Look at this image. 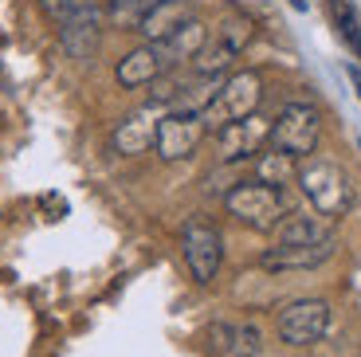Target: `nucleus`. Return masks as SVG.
<instances>
[{
  "instance_id": "a211bd4d",
  "label": "nucleus",
  "mask_w": 361,
  "mask_h": 357,
  "mask_svg": "<svg viewBox=\"0 0 361 357\" xmlns=\"http://www.w3.org/2000/svg\"><path fill=\"white\" fill-rule=\"evenodd\" d=\"M326 12L334 20L338 36L345 40L353 55H361V20H357V8H353V0H326Z\"/></svg>"
},
{
  "instance_id": "4be33fe9",
  "label": "nucleus",
  "mask_w": 361,
  "mask_h": 357,
  "mask_svg": "<svg viewBox=\"0 0 361 357\" xmlns=\"http://www.w3.org/2000/svg\"><path fill=\"white\" fill-rule=\"evenodd\" d=\"M82 8H87V0H39V12H44L55 28H67Z\"/></svg>"
},
{
  "instance_id": "ddd939ff",
  "label": "nucleus",
  "mask_w": 361,
  "mask_h": 357,
  "mask_svg": "<svg viewBox=\"0 0 361 357\" xmlns=\"http://www.w3.org/2000/svg\"><path fill=\"white\" fill-rule=\"evenodd\" d=\"M334 251H338L334 240L310 243V248H283V243H275V248H267L259 255V267L263 271H310V267H322Z\"/></svg>"
},
{
  "instance_id": "aec40b11",
  "label": "nucleus",
  "mask_w": 361,
  "mask_h": 357,
  "mask_svg": "<svg viewBox=\"0 0 361 357\" xmlns=\"http://www.w3.org/2000/svg\"><path fill=\"white\" fill-rule=\"evenodd\" d=\"M216 40H220V44H228L235 55H240V52H244V47L255 40V20L247 16V12H228V16L220 20Z\"/></svg>"
},
{
  "instance_id": "6ab92c4d",
  "label": "nucleus",
  "mask_w": 361,
  "mask_h": 357,
  "mask_svg": "<svg viewBox=\"0 0 361 357\" xmlns=\"http://www.w3.org/2000/svg\"><path fill=\"white\" fill-rule=\"evenodd\" d=\"M235 52L228 44H220V40H208L204 47H200V55L192 59V71L200 75V79H220V75L232 67Z\"/></svg>"
},
{
  "instance_id": "423d86ee",
  "label": "nucleus",
  "mask_w": 361,
  "mask_h": 357,
  "mask_svg": "<svg viewBox=\"0 0 361 357\" xmlns=\"http://www.w3.org/2000/svg\"><path fill=\"white\" fill-rule=\"evenodd\" d=\"M180 255H185V267L197 279L200 286H208L216 279L220 263H224V240L208 220H189L180 228Z\"/></svg>"
},
{
  "instance_id": "b1692460",
  "label": "nucleus",
  "mask_w": 361,
  "mask_h": 357,
  "mask_svg": "<svg viewBox=\"0 0 361 357\" xmlns=\"http://www.w3.org/2000/svg\"><path fill=\"white\" fill-rule=\"evenodd\" d=\"M290 8H298V12H307V0H290Z\"/></svg>"
},
{
  "instance_id": "f257e3e1",
  "label": "nucleus",
  "mask_w": 361,
  "mask_h": 357,
  "mask_svg": "<svg viewBox=\"0 0 361 357\" xmlns=\"http://www.w3.org/2000/svg\"><path fill=\"white\" fill-rule=\"evenodd\" d=\"M298 188L314 205V212L326 216V220H338L353 208V181L338 161L314 157L307 165H298Z\"/></svg>"
},
{
  "instance_id": "0eeeda50",
  "label": "nucleus",
  "mask_w": 361,
  "mask_h": 357,
  "mask_svg": "<svg viewBox=\"0 0 361 357\" xmlns=\"http://www.w3.org/2000/svg\"><path fill=\"white\" fill-rule=\"evenodd\" d=\"M204 122L200 114L192 110H169V114L157 118V138H154V150L161 161H185L197 153V145L204 142Z\"/></svg>"
},
{
  "instance_id": "1a4fd4ad",
  "label": "nucleus",
  "mask_w": 361,
  "mask_h": 357,
  "mask_svg": "<svg viewBox=\"0 0 361 357\" xmlns=\"http://www.w3.org/2000/svg\"><path fill=\"white\" fill-rule=\"evenodd\" d=\"M330 240H334V220H326L318 212H287L275 228V243H283V248H310V243Z\"/></svg>"
},
{
  "instance_id": "f3484780",
  "label": "nucleus",
  "mask_w": 361,
  "mask_h": 357,
  "mask_svg": "<svg viewBox=\"0 0 361 357\" xmlns=\"http://www.w3.org/2000/svg\"><path fill=\"white\" fill-rule=\"evenodd\" d=\"M165 0H110L106 4V20L114 28H126V32H137L142 20L149 16L154 8H161Z\"/></svg>"
},
{
  "instance_id": "9b49d317",
  "label": "nucleus",
  "mask_w": 361,
  "mask_h": 357,
  "mask_svg": "<svg viewBox=\"0 0 361 357\" xmlns=\"http://www.w3.org/2000/svg\"><path fill=\"white\" fill-rule=\"evenodd\" d=\"M102 20H106V12L94 8V4H87V8L71 20V24L59 28V44H63V52L71 55V59H90V55L99 52Z\"/></svg>"
},
{
  "instance_id": "7ed1b4c3",
  "label": "nucleus",
  "mask_w": 361,
  "mask_h": 357,
  "mask_svg": "<svg viewBox=\"0 0 361 357\" xmlns=\"http://www.w3.org/2000/svg\"><path fill=\"white\" fill-rule=\"evenodd\" d=\"M224 208L228 216L252 228V232H275L287 216V200H283L279 188H267L259 181H240L224 193Z\"/></svg>"
},
{
  "instance_id": "9d476101",
  "label": "nucleus",
  "mask_w": 361,
  "mask_h": 357,
  "mask_svg": "<svg viewBox=\"0 0 361 357\" xmlns=\"http://www.w3.org/2000/svg\"><path fill=\"white\" fill-rule=\"evenodd\" d=\"M165 71H169V67H165L157 44H142V47H134V52H126L122 59H118L114 79L122 83V87L137 90V87H154V83L161 79Z\"/></svg>"
},
{
  "instance_id": "f8f14e48",
  "label": "nucleus",
  "mask_w": 361,
  "mask_h": 357,
  "mask_svg": "<svg viewBox=\"0 0 361 357\" xmlns=\"http://www.w3.org/2000/svg\"><path fill=\"white\" fill-rule=\"evenodd\" d=\"M154 138H157V114L154 110H134V114H126L114 126L110 145H114V153H122V157H137V153L154 150Z\"/></svg>"
},
{
  "instance_id": "4468645a",
  "label": "nucleus",
  "mask_w": 361,
  "mask_h": 357,
  "mask_svg": "<svg viewBox=\"0 0 361 357\" xmlns=\"http://www.w3.org/2000/svg\"><path fill=\"white\" fill-rule=\"evenodd\" d=\"M208 44V28H204V20H197V16H189L185 24L173 32L169 40H161L157 44V52H161V59H165V67H177V63H185V59H197L200 55V47Z\"/></svg>"
},
{
  "instance_id": "5701e85b",
  "label": "nucleus",
  "mask_w": 361,
  "mask_h": 357,
  "mask_svg": "<svg viewBox=\"0 0 361 357\" xmlns=\"http://www.w3.org/2000/svg\"><path fill=\"white\" fill-rule=\"evenodd\" d=\"M345 75H350V83L357 87V95H361V67H357V63H350V67H345Z\"/></svg>"
},
{
  "instance_id": "f03ea898",
  "label": "nucleus",
  "mask_w": 361,
  "mask_h": 357,
  "mask_svg": "<svg viewBox=\"0 0 361 357\" xmlns=\"http://www.w3.org/2000/svg\"><path fill=\"white\" fill-rule=\"evenodd\" d=\"M259 102H263V79L259 71H235L220 83V90L212 95L204 110H200V122L204 130H224L232 122H244V118L259 114Z\"/></svg>"
},
{
  "instance_id": "6e6552de",
  "label": "nucleus",
  "mask_w": 361,
  "mask_h": 357,
  "mask_svg": "<svg viewBox=\"0 0 361 357\" xmlns=\"http://www.w3.org/2000/svg\"><path fill=\"white\" fill-rule=\"evenodd\" d=\"M263 145H271V122L259 114L244 118V122H232L224 130H216V153L220 161H244L263 153Z\"/></svg>"
},
{
  "instance_id": "412c9836",
  "label": "nucleus",
  "mask_w": 361,
  "mask_h": 357,
  "mask_svg": "<svg viewBox=\"0 0 361 357\" xmlns=\"http://www.w3.org/2000/svg\"><path fill=\"white\" fill-rule=\"evenodd\" d=\"M259 349H263V334H259V326H255V322H244V326H235L228 357H259Z\"/></svg>"
},
{
  "instance_id": "2eb2a0df",
  "label": "nucleus",
  "mask_w": 361,
  "mask_h": 357,
  "mask_svg": "<svg viewBox=\"0 0 361 357\" xmlns=\"http://www.w3.org/2000/svg\"><path fill=\"white\" fill-rule=\"evenodd\" d=\"M189 16H192L189 0H165L161 8H154L149 16L142 20V28H137V32L145 36V44H161V40H169Z\"/></svg>"
},
{
  "instance_id": "393cba45",
  "label": "nucleus",
  "mask_w": 361,
  "mask_h": 357,
  "mask_svg": "<svg viewBox=\"0 0 361 357\" xmlns=\"http://www.w3.org/2000/svg\"><path fill=\"white\" fill-rule=\"evenodd\" d=\"M357 357H361V353H357Z\"/></svg>"
},
{
  "instance_id": "39448f33",
  "label": "nucleus",
  "mask_w": 361,
  "mask_h": 357,
  "mask_svg": "<svg viewBox=\"0 0 361 357\" xmlns=\"http://www.w3.org/2000/svg\"><path fill=\"white\" fill-rule=\"evenodd\" d=\"M275 330H279V341H287V346H314L330 330V303L326 298H295L279 310Z\"/></svg>"
},
{
  "instance_id": "dca6fc26",
  "label": "nucleus",
  "mask_w": 361,
  "mask_h": 357,
  "mask_svg": "<svg viewBox=\"0 0 361 357\" xmlns=\"http://www.w3.org/2000/svg\"><path fill=\"white\" fill-rule=\"evenodd\" d=\"M255 181H259V185H267V188H279V193H283L290 181H298V161L287 157V153H279V150L259 153V157H255Z\"/></svg>"
},
{
  "instance_id": "20e7f679",
  "label": "nucleus",
  "mask_w": 361,
  "mask_h": 357,
  "mask_svg": "<svg viewBox=\"0 0 361 357\" xmlns=\"http://www.w3.org/2000/svg\"><path fill=\"white\" fill-rule=\"evenodd\" d=\"M318 138H322V114L310 102H287L271 118V150L287 153L295 161L310 157L318 150Z\"/></svg>"
}]
</instances>
